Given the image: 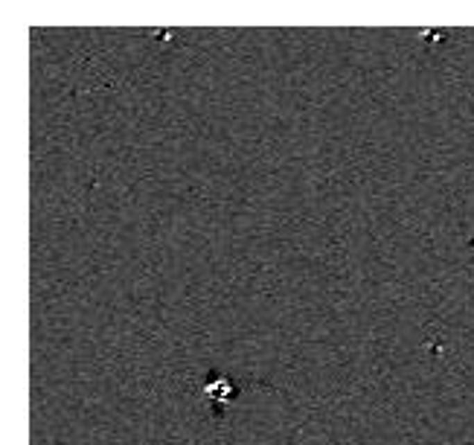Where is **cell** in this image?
Masks as SVG:
<instances>
[{
  "label": "cell",
  "mask_w": 474,
  "mask_h": 445,
  "mask_svg": "<svg viewBox=\"0 0 474 445\" xmlns=\"http://www.w3.org/2000/svg\"><path fill=\"white\" fill-rule=\"evenodd\" d=\"M204 393L207 396H212V398H219V405H224L227 398H230L233 393H236V387H233V381L230 378H224V376H212L207 385H204Z\"/></svg>",
  "instance_id": "cell-1"
}]
</instances>
